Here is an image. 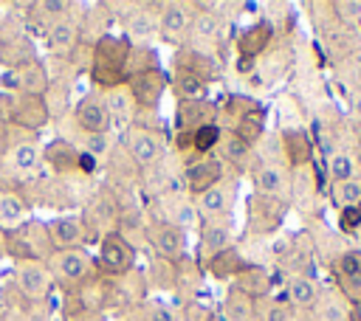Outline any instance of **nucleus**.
<instances>
[{
	"label": "nucleus",
	"instance_id": "1",
	"mask_svg": "<svg viewBox=\"0 0 361 321\" xmlns=\"http://www.w3.org/2000/svg\"><path fill=\"white\" fill-rule=\"evenodd\" d=\"M135 262V248L121 234H104L99 242V268L104 273H127Z\"/></svg>",
	"mask_w": 361,
	"mask_h": 321
},
{
	"label": "nucleus",
	"instance_id": "2",
	"mask_svg": "<svg viewBox=\"0 0 361 321\" xmlns=\"http://www.w3.org/2000/svg\"><path fill=\"white\" fill-rule=\"evenodd\" d=\"M110 110H107V101L102 96H85L79 104H76V124L82 127V132H104L110 130Z\"/></svg>",
	"mask_w": 361,
	"mask_h": 321
},
{
	"label": "nucleus",
	"instance_id": "3",
	"mask_svg": "<svg viewBox=\"0 0 361 321\" xmlns=\"http://www.w3.org/2000/svg\"><path fill=\"white\" fill-rule=\"evenodd\" d=\"M164 90H166V76H164L158 68L135 70V73L130 76V93H133V99H135L138 104H144V107H152V104L161 99Z\"/></svg>",
	"mask_w": 361,
	"mask_h": 321
},
{
	"label": "nucleus",
	"instance_id": "4",
	"mask_svg": "<svg viewBox=\"0 0 361 321\" xmlns=\"http://www.w3.org/2000/svg\"><path fill=\"white\" fill-rule=\"evenodd\" d=\"M45 234H48V242H51L56 251L82 248V242H85V225H82V220H76V217H54V220L45 225Z\"/></svg>",
	"mask_w": 361,
	"mask_h": 321
},
{
	"label": "nucleus",
	"instance_id": "5",
	"mask_svg": "<svg viewBox=\"0 0 361 321\" xmlns=\"http://www.w3.org/2000/svg\"><path fill=\"white\" fill-rule=\"evenodd\" d=\"M17 284L31 301H39L51 293V273L39 259H31L17 268Z\"/></svg>",
	"mask_w": 361,
	"mask_h": 321
},
{
	"label": "nucleus",
	"instance_id": "6",
	"mask_svg": "<svg viewBox=\"0 0 361 321\" xmlns=\"http://www.w3.org/2000/svg\"><path fill=\"white\" fill-rule=\"evenodd\" d=\"M220 177H223V163L217 160V158H200V160H195L189 169H186V175H183V183H186V189L192 191V194H203V191H209V189H214L217 183H220Z\"/></svg>",
	"mask_w": 361,
	"mask_h": 321
},
{
	"label": "nucleus",
	"instance_id": "7",
	"mask_svg": "<svg viewBox=\"0 0 361 321\" xmlns=\"http://www.w3.org/2000/svg\"><path fill=\"white\" fill-rule=\"evenodd\" d=\"M282 214H285L282 197H271L259 191L251 197V228L254 231H274L282 222Z\"/></svg>",
	"mask_w": 361,
	"mask_h": 321
},
{
	"label": "nucleus",
	"instance_id": "8",
	"mask_svg": "<svg viewBox=\"0 0 361 321\" xmlns=\"http://www.w3.org/2000/svg\"><path fill=\"white\" fill-rule=\"evenodd\" d=\"M51 118L48 113V104L42 96H20L14 101V110H11V121L17 127H25V130H39L45 127Z\"/></svg>",
	"mask_w": 361,
	"mask_h": 321
},
{
	"label": "nucleus",
	"instance_id": "9",
	"mask_svg": "<svg viewBox=\"0 0 361 321\" xmlns=\"http://www.w3.org/2000/svg\"><path fill=\"white\" fill-rule=\"evenodd\" d=\"M147 234H149V242L158 251V256L172 262V259H178L183 253V231H180V225H175V222H155V225H149Z\"/></svg>",
	"mask_w": 361,
	"mask_h": 321
},
{
	"label": "nucleus",
	"instance_id": "10",
	"mask_svg": "<svg viewBox=\"0 0 361 321\" xmlns=\"http://www.w3.org/2000/svg\"><path fill=\"white\" fill-rule=\"evenodd\" d=\"M127 62H130V45H127L121 37H102V39L96 42L93 65L127 70Z\"/></svg>",
	"mask_w": 361,
	"mask_h": 321
},
{
	"label": "nucleus",
	"instance_id": "11",
	"mask_svg": "<svg viewBox=\"0 0 361 321\" xmlns=\"http://www.w3.org/2000/svg\"><path fill=\"white\" fill-rule=\"evenodd\" d=\"M54 268L59 270L62 279L68 282H79L87 276L90 270V256L82 248H71V251H56L54 253Z\"/></svg>",
	"mask_w": 361,
	"mask_h": 321
},
{
	"label": "nucleus",
	"instance_id": "12",
	"mask_svg": "<svg viewBox=\"0 0 361 321\" xmlns=\"http://www.w3.org/2000/svg\"><path fill=\"white\" fill-rule=\"evenodd\" d=\"M17 79H20V93L23 96H45V90H48V70L37 59L20 62L17 65Z\"/></svg>",
	"mask_w": 361,
	"mask_h": 321
},
{
	"label": "nucleus",
	"instance_id": "13",
	"mask_svg": "<svg viewBox=\"0 0 361 321\" xmlns=\"http://www.w3.org/2000/svg\"><path fill=\"white\" fill-rule=\"evenodd\" d=\"M231 287H237V290L245 293L248 298H259V296H265V293L271 290V279H268V273H265L262 268H257V265H243V268L237 270Z\"/></svg>",
	"mask_w": 361,
	"mask_h": 321
},
{
	"label": "nucleus",
	"instance_id": "14",
	"mask_svg": "<svg viewBox=\"0 0 361 321\" xmlns=\"http://www.w3.org/2000/svg\"><path fill=\"white\" fill-rule=\"evenodd\" d=\"M271 25L268 23H254L251 28H245L243 31V37L237 39V51H240V59H254V56H259L265 48H268V42H271Z\"/></svg>",
	"mask_w": 361,
	"mask_h": 321
},
{
	"label": "nucleus",
	"instance_id": "15",
	"mask_svg": "<svg viewBox=\"0 0 361 321\" xmlns=\"http://www.w3.org/2000/svg\"><path fill=\"white\" fill-rule=\"evenodd\" d=\"M76 39H79V31L73 25V20H54V25L48 28V48L59 56H68L73 48H76Z\"/></svg>",
	"mask_w": 361,
	"mask_h": 321
},
{
	"label": "nucleus",
	"instance_id": "16",
	"mask_svg": "<svg viewBox=\"0 0 361 321\" xmlns=\"http://www.w3.org/2000/svg\"><path fill=\"white\" fill-rule=\"evenodd\" d=\"M212 121V104L197 99V101H180V110H178V130L180 132H192V127H203Z\"/></svg>",
	"mask_w": 361,
	"mask_h": 321
},
{
	"label": "nucleus",
	"instance_id": "17",
	"mask_svg": "<svg viewBox=\"0 0 361 321\" xmlns=\"http://www.w3.org/2000/svg\"><path fill=\"white\" fill-rule=\"evenodd\" d=\"M130 152H133V158H135L141 166H149V163L158 160V155H161V144H158V138H155L152 132H147V130H135V132L130 135Z\"/></svg>",
	"mask_w": 361,
	"mask_h": 321
},
{
	"label": "nucleus",
	"instance_id": "18",
	"mask_svg": "<svg viewBox=\"0 0 361 321\" xmlns=\"http://www.w3.org/2000/svg\"><path fill=\"white\" fill-rule=\"evenodd\" d=\"M189 23H192V14H189L186 6H180V3H166V6H161L158 28H161L164 34H180V31L189 28Z\"/></svg>",
	"mask_w": 361,
	"mask_h": 321
},
{
	"label": "nucleus",
	"instance_id": "19",
	"mask_svg": "<svg viewBox=\"0 0 361 321\" xmlns=\"http://www.w3.org/2000/svg\"><path fill=\"white\" fill-rule=\"evenodd\" d=\"M45 158L48 163L56 169V172H65V169H76V160H79V149L62 138L51 141L48 149H45Z\"/></svg>",
	"mask_w": 361,
	"mask_h": 321
},
{
	"label": "nucleus",
	"instance_id": "20",
	"mask_svg": "<svg viewBox=\"0 0 361 321\" xmlns=\"http://www.w3.org/2000/svg\"><path fill=\"white\" fill-rule=\"evenodd\" d=\"M220 313L226 315V321H251V315H254V298H248L245 293H240L237 287H231Z\"/></svg>",
	"mask_w": 361,
	"mask_h": 321
},
{
	"label": "nucleus",
	"instance_id": "21",
	"mask_svg": "<svg viewBox=\"0 0 361 321\" xmlns=\"http://www.w3.org/2000/svg\"><path fill=\"white\" fill-rule=\"evenodd\" d=\"M282 141H285V146H288V158H290L293 166H305V163H310L313 144H310V138H307L302 130H288V132L282 135Z\"/></svg>",
	"mask_w": 361,
	"mask_h": 321
},
{
	"label": "nucleus",
	"instance_id": "22",
	"mask_svg": "<svg viewBox=\"0 0 361 321\" xmlns=\"http://www.w3.org/2000/svg\"><path fill=\"white\" fill-rule=\"evenodd\" d=\"M25 220V203L14 191H0V225L3 228H17Z\"/></svg>",
	"mask_w": 361,
	"mask_h": 321
},
{
	"label": "nucleus",
	"instance_id": "23",
	"mask_svg": "<svg viewBox=\"0 0 361 321\" xmlns=\"http://www.w3.org/2000/svg\"><path fill=\"white\" fill-rule=\"evenodd\" d=\"M262 130H265V115H262V110H259V107H251V110H245V113L240 115L234 135H237V138H243V141L251 146L254 141H259Z\"/></svg>",
	"mask_w": 361,
	"mask_h": 321
},
{
	"label": "nucleus",
	"instance_id": "24",
	"mask_svg": "<svg viewBox=\"0 0 361 321\" xmlns=\"http://www.w3.org/2000/svg\"><path fill=\"white\" fill-rule=\"evenodd\" d=\"M200 239H203V251H206L209 256H214V253L231 248V231H228L226 222H206Z\"/></svg>",
	"mask_w": 361,
	"mask_h": 321
},
{
	"label": "nucleus",
	"instance_id": "25",
	"mask_svg": "<svg viewBox=\"0 0 361 321\" xmlns=\"http://www.w3.org/2000/svg\"><path fill=\"white\" fill-rule=\"evenodd\" d=\"M172 87H175L180 101H197L203 96V79L197 73L186 70V68H178V73L172 79Z\"/></svg>",
	"mask_w": 361,
	"mask_h": 321
},
{
	"label": "nucleus",
	"instance_id": "26",
	"mask_svg": "<svg viewBox=\"0 0 361 321\" xmlns=\"http://www.w3.org/2000/svg\"><path fill=\"white\" fill-rule=\"evenodd\" d=\"M240 268H243V262H240V253L234 248H226V251L209 256V270L217 279H234Z\"/></svg>",
	"mask_w": 361,
	"mask_h": 321
},
{
	"label": "nucleus",
	"instance_id": "27",
	"mask_svg": "<svg viewBox=\"0 0 361 321\" xmlns=\"http://www.w3.org/2000/svg\"><path fill=\"white\" fill-rule=\"evenodd\" d=\"M254 183H257V191H259V194L279 197L282 183H285V175H282L279 166H259L257 175H254Z\"/></svg>",
	"mask_w": 361,
	"mask_h": 321
},
{
	"label": "nucleus",
	"instance_id": "28",
	"mask_svg": "<svg viewBox=\"0 0 361 321\" xmlns=\"http://www.w3.org/2000/svg\"><path fill=\"white\" fill-rule=\"evenodd\" d=\"M288 296H290V304H296V307H313L316 304V284H313V279L293 276L288 282Z\"/></svg>",
	"mask_w": 361,
	"mask_h": 321
},
{
	"label": "nucleus",
	"instance_id": "29",
	"mask_svg": "<svg viewBox=\"0 0 361 321\" xmlns=\"http://www.w3.org/2000/svg\"><path fill=\"white\" fill-rule=\"evenodd\" d=\"M6 251H8L14 259H20V262L37 259V248H34L31 239H25V231H23V228H11V231H8V237H6Z\"/></svg>",
	"mask_w": 361,
	"mask_h": 321
},
{
	"label": "nucleus",
	"instance_id": "30",
	"mask_svg": "<svg viewBox=\"0 0 361 321\" xmlns=\"http://www.w3.org/2000/svg\"><path fill=\"white\" fill-rule=\"evenodd\" d=\"M333 203L338 208H350V206H361V180H344V183H333Z\"/></svg>",
	"mask_w": 361,
	"mask_h": 321
},
{
	"label": "nucleus",
	"instance_id": "31",
	"mask_svg": "<svg viewBox=\"0 0 361 321\" xmlns=\"http://www.w3.org/2000/svg\"><path fill=\"white\" fill-rule=\"evenodd\" d=\"M217 144H220V127H217L214 121H209V124H203V127H197V130L192 132V146H195V152H200V155H209Z\"/></svg>",
	"mask_w": 361,
	"mask_h": 321
},
{
	"label": "nucleus",
	"instance_id": "32",
	"mask_svg": "<svg viewBox=\"0 0 361 321\" xmlns=\"http://www.w3.org/2000/svg\"><path fill=\"white\" fill-rule=\"evenodd\" d=\"M327 172H330L333 183L353 180V177H355V160H353L347 152H333V155H330V163H327Z\"/></svg>",
	"mask_w": 361,
	"mask_h": 321
},
{
	"label": "nucleus",
	"instance_id": "33",
	"mask_svg": "<svg viewBox=\"0 0 361 321\" xmlns=\"http://www.w3.org/2000/svg\"><path fill=\"white\" fill-rule=\"evenodd\" d=\"M226 208H228V189L214 186V189H209V191L200 194V211H203V214L217 217V214H223Z\"/></svg>",
	"mask_w": 361,
	"mask_h": 321
},
{
	"label": "nucleus",
	"instance_id": "34",
	"mask_svg": "<svg viewBox=\"0 0 361 321\" xmlns=\"http://www.w3.org/2000/svg\"><path fill=\"white\" fill-rule=\"evenodd\" d=\"M223 158H226L228 163H234V166H243V163L251 158V146H248L243 138L228 135V138L223 141Z\"/></svg>",
	"mask_w": 361,
	"mask_h": 321
},
{
	"label": "nucleus",
	"instance_id": "35",
	"mask_svg": "<svg viewBox=\"0 0 361 321\" xmlns=\"http://www.w3.org/2000/svg\"><path fill=\"white\" fill-rule=\"evenodd\" d=\"M336 273L347 279H361V251H344L336 259Z\"/></svg>",
	"mask_w": 361,
	"mask_h": 321
},
{
	"label": "nucleus",
	"instance_id": "36",
	"mask_svg": "<svg viewBox=\"0 0 361 321\" xmlns=\"http://www.w3.org/2000/svg\"><path fill=\"white\" fill-rule=\"evenodd\" d=\"M192 28H195V34H197V37L212 39V37H217L220 20H217V14H214V11H197V14L192 17Z\"/></svg>",
	"mask_w": 361,
	"mask_h": 321
},
{
	"label": "nucleus",
	"instance_id": "37",
	"mask_svg": "<svg viewBox=\"0 0 361 321\" xmlns=\"http://www.w3.org/2000/svg\"><path fill=\"white\" fill-rule=\"evenodd\" d=\"M11 160H14L17 169H34L39 163V149L34 144H28V141L25 144H17L11 149Z\"/></svg>",
	"mask_w": 361,
	"mask_h": 321
},
{
	"label": "nucleus",
	"instance_id": "38",
	"mask_svg": "<svg viewBox=\"0 0 361 321\" xmlns=\"http://www.w3.org/2000/svg\"><path fill=\"white\" fill-rule=\"evenodd\" d=\"M90 76H93V82L102 84V87H116L118 82H124V70H118V68H104V65H93Z\"/></svg>",
	"mask_w": 361,
	"mask_h": 321
},
{
	"label": "nucleus",
	"instance_id": "39",
	"mask_svg": "<svg viewBox=\"0 0 361 321\" xmlns=\"http://www.w3.org/2000/svg\"><path fill=\"white\" fill-rule=\"evenodd\" d=\"M107 146H110V141H107V135H104V132H85L82 152H87V155H93V158H99V155H104V152H107Z\"/></svg>",
	"mask_w": 361,
	"mask_h": 321
},
{
	"label": "nucleus",
	"instance_id": "40",
	"mask_svg": "<svg viewBox=\"0 0 361 321\" xmlns=\"http://www.w3.org/2000/svg\"><path fill=\"white\" fill-rule=\"evenodd\" d=\"M338 225H341V231H358L361 228V206L338 208Z\"/></svg>",
	"mask_w": 361,
	"mask_h": 321
},
{
	"label": "nucleus",
	"instance_id": "41",
	"mask_svg": "<svg viewBox=\"0 0 361 321\" xmlns=\"http://www.w3.org/2000/svg\"><path fill=\"white\" fill-rule=\"evenodd\" d=\"M262 321H290V307L282 301H268L262 307Z\"/></svg>",
	"mask_w": 361,
	"mask_h": 321
},
{
	"label": "nucleus",
	"instance_id": "42",
	"mask_svg": "<svg viewBox=\"0 0 361 321\" xmlns=\"http://www.w3.org/2000/svg\"><path fill=\"white\" fill-rule=\"evenodd\" d=\"M333 8H336L344 20H361V0H336Z\"/></svg>",
	"mask_w": 361,
	"mask_h": 321
},
{
	"label": "nucleus",
	"instance_id": "43",
	"mask_svg": "<svg viewBox=\"0 0 361 321\" xmlns=\"http://www.w3.org/2000/svg\"><path fill=\"white\" fill-rule=\"evenodd\" d=\"M338 284H341V293L353 301V304H361V279H347V276H338Z\"/></svg>",
	"mask_w": 361,
	"mask_h": 321
},
{
	"label": "nucleus",
	"instance_id": "44",
	"mask_svg": "<svg viewBox=\"0 0 361 321\" xmlns=\"http://www.w3.org/2000/svg\"><path fill=\"white\" fill-rule=\"evenodd\" d=\"M107 101V110H110V118L116 115V118H121V115H127V107H130V101L118 93V90H113L110 93V99H104Z\"/></svg>",
	"mask_w": 361,
	"mask_h": 321
},
{
	"label": "nucleus",
	"instance_id": "45",
	"mask_svg": "<svg viewBox=\"0 0 361 321\" xmlns=\"http://www.w3.org/2000/svg\"><path fill=\"white\" fill-rule=\"evenodd\" d=\"M152 28V20L147 17V14H133L130 17V31H133V37H147V31Z\"/></svg>",
	"mask_w": 361,
	"mask_h": 321
},
{
	"label": "nucleus",
	"instance_id": "46",
	"mask_svg": "<svg viewBox=\"0 0 361 321\" xmlns=\"http://www.w3.org/2000/svg\"><path fill=\"white\" fill-rule=\"evenodd\" d=\"M68 6H71V3H65V0H39V3H37V8H42L45 14H51V17H56V20L68 11Z\"/></svg>",
	"mask_w": 361,
	"mask_h": 321
},
{
	"label": "nucleus",
	"instance_id": "47",
	"mask_svg": "<svg viewBox=\"0 0 361 321\" xmlns=\"http://www.w3.org/2000/svg\"><path fill=\"white\" fill-rule=\"evenodd\" d=\"M147 321H175V318H172L169 307H164V304H149V307H147Z\"/></svg>",
	"mask_w": 361,
	"mask_h": 321
},
{
	"label": "nucleus",
	"instance_id": "48",
	"mask_svg": "<svg viewBox=\"0 0 361 321\" xmlns=\"http://www.w3.org/2000/svg\"><path fill=\"white\" fill-rule=\"evenodd\" d=\"M0 87H3V90H17V93H20L17 68H11V70H3V73H0Z\"/></svg>",
	"mask_w": 361,
	"mask_h": 321
},
{
	"label": "nucleus",
	"instance_id": "49",
	"mask_svg": "<svg viewBox=\"0 0 361 321\" xmlns=\"http://www.w3.org/2000/svg\"><path fill=\"white\" fill-rule=\"evenodd\" d=\"M76 169H79V172H85V175H90V172H96V158L79 149V160H76Z\"/></svg>",
	"mask_w": 361,
	"mask_h": 321
},
{
	"label": "nucleus",
	"instance_id": "50",
	"mask_svg": "<svg viewBox=\"0 0 361 321\" xmlns=\"http://www.w3.org/2000/svg\"><path fill=\"white\" fill-rule=\"evenodd\" d=\"M192 220H195V208L180 206V208H178V222H180V225H189Z\"/></svg>",
	"mask_w": 361,
	"mask_h": 321
},
{
	"label": "nucleus",
	"instance_id": "51",
	"mask_svg": "<svg viewBox=\"0 0 361 321\" xmlns=\"http://www.w3.org/2000/svg\"><path fill=\"white\" fill-rule=\"evenodd\" d=\"M206 321H226V315H223V313H212Z\"/></svg>",
	"mask_w": 361,
	"mask_h": 321
},
{
	"label": "nucleus",
	"instance_id": "52",
	"mask_svg": "<svg viewBox=\"0 0 361 321\" xmlns=\"http://www.w3.org/2000/svg\"><path fill=\"white\" fill-rule=\"evenodd\" d=\"M355 149H358V155H361V130L355 132Z\"/></svg>",
	"mask_w": 361,
	"mask_h": 321
},
{
	"label": "nucleus",
	"instance_id": "53",
	"mask_svg": "<svg viewBox=\"0 0 361 321\" xmlns=\"http://www.w3.org/2000/svg\"><path fill=\"white\" fill-rule=\"evenodd\" d=\"M355 310H358V321H361V304H355Z\"/></svg>",
	"mask_w": 361,
	"mask_h": 321
}]
</instances>
